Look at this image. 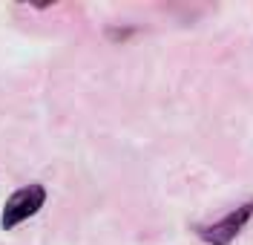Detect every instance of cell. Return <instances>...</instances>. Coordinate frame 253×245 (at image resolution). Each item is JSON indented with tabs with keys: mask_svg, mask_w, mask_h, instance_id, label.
Here are the masks:
<instances>
[{
	"mask_svg": "<svg viewBox=\"0 0 253 245\" xmlns=\"http://www.w3.org/2000/svg\"><path fill=\"white\" fill-rule=\"evenodd\" d=\"M43 205H46V188H43V185L32 182V185L17 188L15 194L6 199V205H3V213H0V228H6V231L17 228L20 222H26L29 216H35Z\"/></svg>",
	"mask_w": 253,
	"mask_h": 245,
	"instance_id": "cell-1",
	"label": "cell"
},
{
	"mask_svg": "<svg viewBox=\"0 0 253 245\" xmlns=\"http://www.w3.org/2000/svg\"><path fill=\"white\" fill-rule=\"evenodd\" d=\"M251 219H253V199L245 202V205H239V208H233L230 213H224L221 219L210 222V225H199L196 237L207 245H230L245 231V225Z\"/></svg>",
	"mask_w": 253,
	"mask_h": 245,
	"instance_id": "cell-2",
	"label": "cell"
}]
</instances>
